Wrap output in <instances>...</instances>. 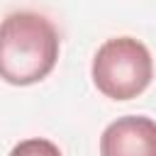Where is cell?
Returning a JSON list of instances; mask_svg holds the SVG:
<instances>
[{
	"mask_svg": "<svg viewBox=\"0 0 156 156\" xmlns=\"http://www.w3.org/2000/svg\"><path fill=\"white\" fill-rule=\"evenodd\" d=\"M58 32L39 12H12L0 22V78L10 85L44 80L58 61Z\"/></svg>",
	"mask_w": 156,
	"mask_h": 156,
	"instance_id": "cell-1",
	"label": "cell"
},
{
	"mask_svg": "<svg viewBox=\"0 0 156 156\" xmlns=\"http://www.w3.org/2000/svg\"><path fill=\"white\" fill-rule=\"evenodd\" d=\"M10 156H61V149L44 136H32V139H22L20 144H15Z\"/></svg>",
	"mask_w": 156,
	"mask_h": 156,
	"instance_id": "cell-4",
	"label": "cell"
},
{
	"mask_svg": "<svg viewBox=\"0 0 156 156\" xmlns=\"http://www.w3.org/2000/svg\"><path fill=\"white\" fill-rule=\"evenodd\" d=\"M100 156H156V119L144 115L117 117L100 136Z\"/></svg>",
	"mask_w": 156,
	"mask_h": 156,
	"instance_id": "cell-3",
	"label": "cell"
},
{
	"mask_svg": "<svg viewBox=\"0 0 156 156\" xmlns=\"http://www.w3.org/2000/svg\"><path fill=\"white\" fill-rule=\"evenodd\" d=\"M90 73L95 88L105 98L132 100L149 88L154 78V61L139 39L115 37L95 51Z\"/></svg>",
	"mask_w": 156,
	"mask_h": 156,
	"instance_id": "cell-2",
	"label": "cell"
}]
</instances>
